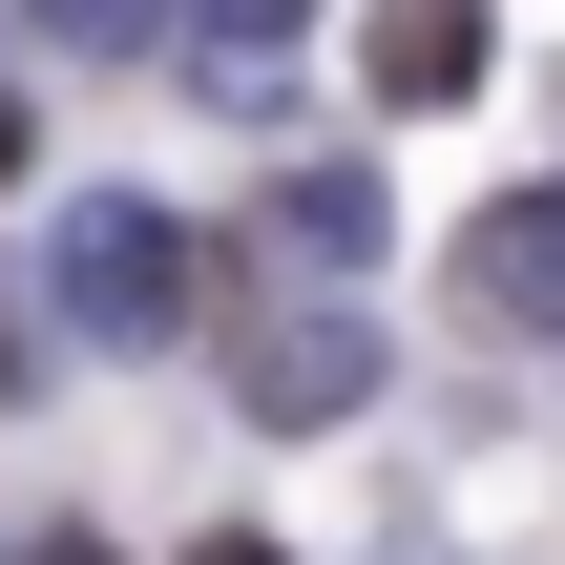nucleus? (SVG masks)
Instances as JSON below:
<instances>
[{"label":"nucleus","instance_id":"obj_1","mask_svg":"<svg viewBox=\"0 0 565 565\" xmlns=\"http://www.w3.org/2000/svg\"><path fill=\"white\" fill-rule=\"evenodd\" d=\"M42 294H63L84 335H126V356H147V335H189V231H168L147 189H84V210H63V252H42Z\"/></svg>","mask_w":565,"mask_h":565},{"label":"nucleus","instance_id":"obj_2","mask_svg":"<svg viewBox=\"0 0 565 565\" xmlns=\"http://www.w3.org/2000/svg\"><path fill=\"white\" fill-rule=\"evenodd\" d=\"M231 398H252L273 440H335V419L377 398V335H356V315H273V335L231 356Z\"/></svg>","mask_w":565,"mask_h":565},{"label":"nucleus","instance_id":"obj_3","mask_svg":"<svg viewBox=\"0 0 565 565\" xmlns=\"http://www.w3.org/2000/svg\"><path fill=\"white\" fill-rule=\"evenodd\" d=\"M461 315L565 335V189H524V210H482V231H461Z\"/></svg>","mask_w":565,"mask_h":565},{"label":"nucleus","instance_id":"obj_4","mask_svg":"<svg viewBox=\"0 0 565 565\" xmlns=\"http://www.w3.org/2000/svg\"><path fill=\"white\" fill-rule=\"evenodd\" d=\"M294 42H315V0H189V21H168V63H189L210 105H294Z\"/></svg>","mask_w":565,"mask_h":565},{"label":"nucleus","instance_id":"obj_5","mask_svg":"<svg viewBox=\"0 0 565 565\" xmlns=\"http://www.w3.org/2000/svg\"><path fill=\"white\" fill-rule=\"evenodd\" d=\"M273 252H294V273H377V252H398V189H377V168H273Z\"/></svg>","mask_w":565,"mask_h":565},{"label":"nucleus","instance_id":"obj_6","mask_svg":"<svg viewBox=\"0 0 565 565\" xmlns=\"http://www.w3.org/2000/svg\"><path fill=\"white\" fill-rule=\"evenodd\" d=\"M356 84H377V105H461V84H482V0H377V21H356Z\"/></svg>","mask_w":565,"mask_h":565},{"label":"nucleus","instance_id":"obj_7","mask_svg":"<svg viewBox=\"0 0 565 565\" xmlns=\"http://www.w3.org/2000/svg\"><path fill=\"white\" fill-rule=\"evenodd\" d=\"M168 0H42V42H147Z\"/></svg>","mask_w":565,"mask_h":565},{"label":"nucleus","instance_id":"obj_8","mask_svg":"<svg viewBox=\"0 0 565 565\" xmlns=\"http://www.w3.org/2000/svg\"><path fill=\"white\" fill-rule=\"evenodd\" d=\"M21 565H105V524H42V545H21Z\"/></svg>","mask_w":565,"mask_h":565},{"label":"nucleus","instance_id":"obj_9","mask_svg":"<svg viewBox=\"0 0 565 565\" xmlns=\"http://www.w3.org/2000/svg\"><path fill=\"white\" fill-rule=\"evenodd\" d=\"M21 377H42V335H21V315H0V398H21Z\"/></svg>","mask_w":565,"mask_h":565},{"label":"nucleus","instance_id":"obj_10","mask_svg":"<svg viewBox=\"0 0 565 565\" xmlns=\"http://www.w3.org/2000/svg\"><path fill=\"white\" fill-rule=\"evenodd\" d=\"M0 189H21V84H0Z\"/></svg>","mask_w":565,"mask_h":565},{"label":"nucleus","instance_id":"obj_11","mask_svg":"<svg viewBox=\"0 0 565 565\" xmlns=\"http://www.w3.org/2000/svg\"><path fill=\"white\" fill-rule=\"evenodd\" d=\"M189 565H273V545H189Z\"/></svg>","mask_w":565,"mask_h":565}]
</instances>
